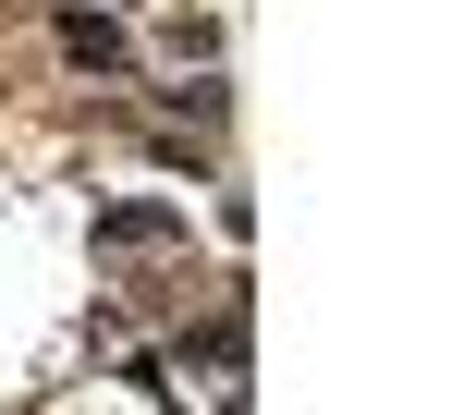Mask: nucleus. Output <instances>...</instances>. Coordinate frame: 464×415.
I'll list each match as a JSON object with an SVG mask.
<instances>
[{
    "label": "nucleus",
    "mask_w": 464,
    "mask_h": 415,
    "mask_svg": "<svg viewBox=\"0 0 464 415\" xmlns=\"http://www.w3.org/2000/svg\"><path fill=\"white\" fill-rule=\"evenodd\" d=\"M184 208H160V196H111V208H98V245H111V256H160V245H184Z\"/></svg>",
    "instance_id": "nucleus-1"
},
{
    "label": "nucleus",
    "mask_w": 464,
    "mask_h": 415,
    "mask_svg": "<svg viewBox=\"0 0 464 415\" xmlns=\"http://www.w3.org/2000/svg\"><path fill=\"white\" fill-rule=\"evenodd\" d=\"M62 62H73V73H111V86H135V37H122L111 13H86V0H62Z\"/></svg>",
    "instance_id": "nucleus-2"
},
{
    "label": "nucleus",
    "mask_w": 464,
    "mask_h": 415,
    "mask_svg": "<svg viewBox=\"0 0 464 415\" xmlns=\"http://www.w3.org/2000/svg\"><path fill=\"white\" fill-rule=\"evenodd\" d=\"M160 111H171V122H220L232 98H220V86H160Z\"/></svg>",
    "instance_id": "nucleus-3"
},
{
    "label": "nucleus",
    "mask_w": 464,
    "mask_h": 415,
    "mask_svg": "<svg viewBox=\"0 0 464 415\" xmlns=\"http://www.w3.org/2000/svg\"><path fill=\"white\" fill-rule=\"evenodd\" d=\"M98 13H122V0H98Z\"/></svg>",
    "instance_id": "nucleus-4"
}]
</instances>
